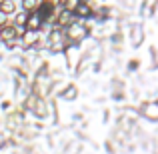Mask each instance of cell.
<instances>
[{
  "instance_id": "1",
  "label": "cell",
  "mask_w": 158,
  "mask_h": 154,
  "mask_svg": "<svg viewBox=\"0 0 158 154\" xmlns=\"http://www.w3.org/2000/svg\"><path fill=\"white\" fill-rule=\"evenodd\" d=\"M22 42H24V46H32L34 42H38V32H34V30H26V32H24Z\"/></svg>"
},
{
  "instance_id": "2",
  "label": "cell",
  "mask_w": 158,
  "mask_h": 154,
  "mask_svg": "<svg viewBox=\"0 0 158 154\" xmlns=\"http://www.w3.org/2000/svg\"><path fill=\"white\" fill-rule=\"evenodd\" d=\"M0 12H4V14H14L16 12V4L14 0H4V2H0Z\"/></svg>"
},
{
  "instance_id": "3",
  "label": "cell",
  "mask_w": 158,
  "mask_h": 154,
  "mask_svg": "<svg viewBox=\"0 0 158 154\" xmlns=\"http://www.w3.org/2000/svg\"><path fill=\"white\" fill-rule=\"evenodd\" d=\"M0 36H2V38L6 40L8 44H10L12 40H14V36H16V30H14V28H12V26H8V28H4V30L0 32Z\"/></svg>"
},
{
  "instance_id": "4",
  "label": "cell",
  "mask_w": 158,
  "mask_h": 154,
  "mask_svg": "<svg viewBox=\"0 0 158 154\" xmlns=\"http://www.w3.org/2000/svg\"><path fill=\"white\" fill-rule=\"evenodd\" d=\"M78 8V0H64V10L66 12H74Z\"/></svg>"
},
{
  "instance_id": "5",
  "label": "cell",
  "mask_w": 158,
  "mask_h": 154,
  "mask_svg": "<svg viewBox=\"0 0 158 154\" xmlns=\"http://www.w3.org/2000/svg\"><path fill=\"white\" fill-rule=\"evenodd\" d=\"M36 2H38V0H24V2H22V6H24V10H26V12H30V10H32V8H34V6H36Z\"/></svg>"
},
{
  "instance_id": "6",
  "label": "cell",
  "mask_w": 158,
  "mask_h": 154,
  "mask_svg": "<svg viewBox=\"0 0 158 154\" xmlns=\"http://www.w3.org/2000/svg\"><path fill=\"white\" fill-rule=\"evenodd\" d=\"M26 20H28V12H20V14L16 16V22H18V26L26 24Z\"/></svg>"
},
{
  "instance_id": "7",
  "label": "cell",
  "mask_w": 158,
  "mask_h": 154,
  "mask_svg": "<svg viewBox=\"0 0 158 154\" xmlns=\"http://www.w3.org/2000/svg\"><path fill=\"white\" fill-rule=\"evenodd\" d=\"M76 10L80 12L82 16H86V14H88V8H86V6H80V8H76Z\"/></svg>"
},
{
  "instance_id": "8",
  "label": "cell",
  "mask_w": 158,
  "mask_h": 154,
  "mask_svg": "<svg viewBox=\"0 0 158 154\" xmlns=\"http://www.w3.org/2000/svg\"><path fill=\"white\" fill-rule=\"evenodd\" d=\"M4 22H6V14H4V12H0V26H2Z\"/></svg>"
}]
</instances>
